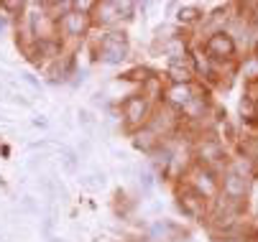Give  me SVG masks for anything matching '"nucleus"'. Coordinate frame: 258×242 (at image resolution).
Returning <instances> with one entry per match:
<instances>
[{
  "label": "nucleus",
  "mask_w": 258,
  "mask_h": 242,
  "mask_svg": "<svg viewBox=\"0 0 258 242\" xmlns=\"http://www.w3.org/2000/svg\"><path fill=\"white\" fill-rule=\"evenodd\" d=\"M220 176L217 171H212V168H205V166H200V163H195L189 171H187V184L192 186V189H197L207 201H217L220 199Z\"/></svg>",
  "instance_id": "obj_3"
},
{
  "label": "nucleus",
  "mask_w": 258,
  "mask_h": 242,
  "mask_svg": "<svg viewBox=\"0 0 258 242\" xmlns=\"http://www.w3.org/2000/svg\"><path fill=\"white\" fill-rule=\"evenodd\" d=\"M202 51L207 59L217 61V64H223V61H233L235 54H238V44L233 39V33L225 31V28H217L212 31L210 36L202 41Z\"/></svg>",
  "instance_id": "obj_1"
},
{
  "label": "nucleus",
  "mask_w": 258,
  "mask_h": 242,
  "mask_svg": "<svg viewBox=\"0 0 258 242\" xmlns=\"http://www.w3.org/2000/svg\"><path fill=\"white\" fill-rule=\"evenodd\" d=\"M176 206L181 209V214L189 217V219H207L212 201H207V199H205L197 189H192L187 181H181V184L176 186Z\"/></svg>",
  "instance_id": "obj_2"
},
{
  "label": "nucleus",
  "mask_w": 258,
  "mask_h": 242,
  "mask_svg": "<svg viewBox=\"0 0 258 242\" xmlns=\"http://www.w3.org/2000/svg\"><path fill=\"white\" fill-rule=\"evenodd\" d=\"M202 21H205V11L200 6H195V3L179 6V11H176V23L179 26H197Z\"/></svg>",
  "instance_id": "obj_11"
},
{
  "label": "nucleus",
  "mask_w": 258,
  "mask_h": 242,
  "mask_svg": "<svg viewBox=\"0 0 258 242\" xmlns=\"http://www.w3.org/2000/svg\"><path fill=\"white\" fill-rule=\"evenodd\" d=\"M97 56L105 64H120L128 59V36L125 31H110L97 44Z\"/></svg>",
  "instance_id": "obj_5"
},
{
  "label": "nucleus",
  "mask_w": 258,
  "mask_h": 242,
  "mask_svg": "<svg viewBox=\"0 0 258 242\" xmlns=\"http://www.w3.org/2000/svg\"><path fill=\"white\" fill-rule=\"evenodd\" d=\"M133 143H136V148L143 151V153H154V151L161 146V135H159L151 125H146L143 130L136 133V141H133Z\"/></svg>",
  "instance_id": "obj_10"
},
{
  "label": "nucleus",
  "mask_w": 258,
  "mask_h": 242,
  "mask_svg": "<svg viewBox=\"0 0 258 242\" xmlns=\"http://www.w3.org/2000/svg\"><path fill=\"white\" fill-rule=\"evenodd\" d=\"M123 120L128 125V130H143L151 123V99L146 94H131L123 99Z\"/></svg>",
  "instance_id": "obj_4"
},
{
  "label": "nucleus",
  "mask_w": 258,
  "mask_h": 242,
  "mask_svg": "<svg viewBox=\"0 0 258 242\" xmlns=\"http://www.w3.org/2000/svg\"><path fill=\"white\" fill-rule=\"evenodd\" d=\"M195 97V84H169V89H164V102L176 112H181Z\"/></svg>",
  "instance_id": "obj_8"
},
{
  "label": "nucleus",
  "mask_w": 258,
  "mask_h": 242,
  "mask_svg": "<svg viewBox=\"0 0 258 242\" xmlns=\"http://www.w3.org/2000/svg\"><path fill=\"white\" fill-rule=\"evenodd\" d=\"M205 115H207V99L195 97L189 105L179 112V120H189V123H195V120H200V117H205Z\"/></svg>",
  "instance_id": "obj_12"
},
{
  "label": "nucleus",
  "mask_w": 258,
  "mask_h": 242,
  "mask_svg": "<svg viewBox=\"0 0 258 242\" xmlns=\"http://www.w3.org/2000/svg\"><path fill=\"white\" fill-rule=\"evenodd\" d=\"M255 171H258V146H255Z\"/></svg>",
  "instance_id": "obj_15"
},
{
  "label": "nucleus",
  "mask_w": 258,
  "mask_h": 242,
  "mask_svg": "<svg viewBox=\"0 0 258 242\" xmlns=\"http://www.w3.org/2000/svg\"><path fill=\"white\" fill-rule=\"evenodd\" d=\"M195 163L205 166V168H212L217 171L220 166H225V148L223 143L212 135H205L195 143Z\"/></svg>",
  "instance_id": "obj_6"
},
{
  "label": "nucleus",
  "mask_w": 258,
  "mask_h": 242,
  "mask_svg": "<svg viewBox=\"0 0 258 242\" xmlns=\"http://www.w3.org/2000/svg\"><path fill=\"white\" fill-rule=\"evenodd\" d=\"M90 23H92V18L80 13V11H69V13H64L59 18V28L67 33V36H82V33H87Z\"/></svg>",
  "instance_id": "obj_9"
},
{
  "label": "nucleus",
  "mask_w": 258,
  "mask_h": 242,
  "mask_svg": "<svg viewBox=\"0 0 258 242\" xmlns=\"http://www.w3.org/2000/svg\"><path fill=\"white\" fill-rule=\"evenodd\" d=\"M240 242H258V229H250L248 234H243Z\"/></svg>",
  "instance_id": "obj_13"
},
{
  "label": "nucleus",
  "mask_w": 258,
  "mask_h": 242,
  "mask_svg": "<svg viewBox=\"0 0 258 242\" xmlns=\"http://www.w3.org/2000/svg\"><path fill=\"white\" fill-rule=\"evenodd\" d=\"M253 23H255V31H258V6H253Z\"/></svg>",
  "instance_id": "obj_14"
},
{
  "label": "nucleus",
  "mask_w": 258,
  "mask_h": 242,
  "mask_svg": "<svg viewBox=\"0 0 258 242\" xmlns=\"http://www.w3.org/2000/svg\"><path fill=\"white\" fill-rule=\"evenodd\" d=\"M133 11L136 6L133 3H110V0H105V3H97L95 8V21L102 23V26H115L120 23V18H133Z\"/></svg>",
  "instance_id": "obj_7"
}]
</instances>
